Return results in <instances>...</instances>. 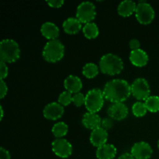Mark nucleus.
Here are the masks:
<instances>
[{
	"label": "nucleus",
	"mask_w": 159,
	"mask_h": 159,
	"mask_svg": "<svg viewBox=\"0 0 159 159\" xmlns=\"http://www.w3.org/2000/svg\"><path fill=\"white\" fill-rule=\"evenodd\" d=\"M102 93L106 100L112 103L124 102L131 95V86L124 79H113L106 83Z\"/></svg>",
	"instance_id": "1"
},
{
	"label": "nucleus",
	"mask_w": 159,
	"mask_h": 159,
	"mask_svg": "<svg viewBox=\"0 0 159 159\" xmlns=\"http://www.w3.org/2000/svg\"><path fill=\"white\" fill-rule=\"evenodd\" d=\"M99 70L108 75H116L124 69V62L118 55L114 54H105L99 60Z\"/></svg>",
	"instance_id": "2"
},
{
	"label": "nucleus",
	"mask_w": 159,
	"mask_h": 159,
	"mask_svg": "<svg viewBox=\"0 0 159 159\" xmlns=\"http://www.w3.org/2000/svg\"><path fill=\"white\" fill-rule=\"evenodd\" d=\"M20 57V46L12 39H4L0 43V58L5 63H14Z\"/></svg>",
	"instance_id": "3"
},
{
	"label": "nucleus",
	"mask_w": 159,
	"mask_h": 159,
	"mask_svg": "<svg viewBox=\"0 0 159 159\" xmlns=\"http://www.w3.org/2000/svg\"><path fill=\"white\" fill-rule=\"evenodd\" d=\"M65 51V46L59 40H49L43 47L42 55L48 62L56 63L63 58Z\"/></svg>",
	"instance_id": "4"
},
{
	"label": "nucleus",
	"mask_w": 159,
	"mask_h": 159,
	"mask_svg": "<svg viewBox=\"0 0 159 159\" xmlns=\"http://www.w3.org/2000/svg\"><path fill=\"white\" fill-rule=\"evenodd\" d=\"M104 98L102 90L99 89H93L85 95V106L87 111L97 113L102 110L104 105Z\"/></svg>",
	"instance_id": "5"
},
{
	"label": "nucleus",
	"mask_w": 159,
	"mask_h": 159,
	"mask_svg": "<svg viewBox=\"0 0 159 159\" xmlns=\"http://www.w3.org/2000/svg\"><path fill=\"white\" fill-rule=\"evenodd\" d=\"M135 16L140 23L148 25L152 23L155 19V12L153 7L146 1H140L137 4Z\"/></svg>",
	"instance_id": "6"
},
{
	"label": "nucleus",
	"mask_w": 159,
	"mask_h": 159,
	"mask_svg": "<svg viewBox=\"0 0 159 159\" xmlns=\"http://www.w3.org/2000/svg\"><path fill=\"white\" fill-rule=\"evenodd\" d=\"M96 6L91 2H82L76 9V18L82 23H92L96 18Z\"/></svg>",
	"instance_id": "7"
},
{
	"label": "nucleus",
	"mask_w": 159,
	"mask_h": 159,
	"mask_svg": "<svg viewBox=\"0 0 159 159\" xmlns=\"http://www.w3.org/2000/svg\"><path fill=\"white\" fill-rule=\"evenodd\" d=\"M131 94L138 101H145L151 94L148 82L144 78L135 79L131 84Z\"/></svg>",
	"instance_id": "8"
},
{
	"label": "nucleus",
	"mask_w": 159,
	"mask_h": 159,
	"mask_svg": "<svg viewBox=\"0 0 159 159\" xmlns=\"http://www.w3.org/2000/svg\"><path fill=\"white\" fill-rule=\"evenodd\" d=\"M52 151L57 157L67 158L72 154V146L68 140L65 138H57L51 144Z\"/></svg>",
	"instance_id": "9"
},
{
	"label": "nucleus",
	"mask_w": 159,
	"mask_h": 159,
	"mask_svg": "<svg viewBox=\"0 0 159 159\" xmlns=\"http://www.w3.org/2000/svg\"><path fill=\"white\" fill-rule=\"evenodd\" d=\"M130 154L135 159H149L153 154V150L148 143L140 141L134 144Z\"/></svg>",
	"instance_id": "10"
},
{
	"label": "nucleus",
	"mask_w": 159,
	"mask_h": 159,
	"mask_svg": "<svg viewBox=\"0 0 159 159\" xmlns=\"http://www.w3.org/2000/svg\"><path fill=\"white\" fill-rule=\"evenodd\" d=\"M128 108L124 102L113 103L107 109V114L109 117L114 120H123L128 115Z\"/></svg>",
	"instance_id": "11"
},
{
	"label": "nucleus",
	"mask_w": 159,
	"mask_h": 159,
	"mask_svg": "<svg viewBox=\"0 0 159 159\" xmlns=\"http://www.w3.org/2000/svg\"><path fill=\"white\" fill-rule=\"evenodd\" d=\"M64 112H65V110H64L63 106L61 105L59 102H54L48 104L44 107L43 110V114L47 120H57L63 116Z\"/></svg>",
	"instance_id": "12"
},
{
	"label": "nucleus",
	"mask_w": 159,
	"mask_h": 159,
	"mask_svg": "<svg viewBox=\"0 0 159 159\" xmlns=\"http://www.w3.org/2000/svg\"><path fill=\"white\" fill-rule=\"evenodd\" d=\"M82 123L85 128L94 130L101 127L102 120L97 113L87 112L82 116Z\"/></svg>",
	"instance_id": "13"
},
{
	"label": "nucleus",
	"mask_w": 159,
	"mask_h": 159,
	"mask_svg": "<svg viewBox=\"0 0 159 159\" xmlns=\"http://www.w3.org/2000/svg\"><path fill=\"white\" fill-rule=\"evenodd\" d=\"M107 140H108L107 130H104L102 127H99L93 130L90 134V142L97 148L107 144Z\"/></svg>",
	"instance_id": "14"
},
{
	"label": "nucleus",
	"mask_w": 159,
	"mask_h": 159,
	"mask_svg": "<svg viewBox=\"0 0 159 159\" xmlns=\"http://www.w3.org/2000/svg\"><path fill=\"white\" fill-rule=\"evenodd\" d=\"M40 32L45 38L49 40H57L60 35V30L58 26L51 22H46L43 23L40 27Z\"/></svg>",
	"instance_id": "15"
},
{
	"label": "nucleus",
	"mask_w": 159,
	"mask_h": 159,
	"mask_svg": "<svg viewBox=\"0 0 159 159\" xmlns=\"http://www.w3.org/2000/svg\"><path fill=\"white\" fill-rule=\"evenodd\" d=\"M148 55L142 49L132 51L130 53V61L132 65L136 67H144L148 62Z\"/></svg>",
	"instance_id": "16"
},
{
	"label": "nucleus",
	"mask_w": 159,
	"mask_h": 159,
	"mask_svg": "<svg viewBox=\"0 0 159 159\" xmlns=\"http://www.w3.org/2000/svg\"><path fill=\"white\" fill-rule=\"evenodd\" d=\"M64 86L66 91L69 92L71 94L72 93L75 94V93H80L82 88V82L78 76L71 75L65 79Z\"/></svg>",
	"instance_id": "17"
},
{
	"label": "nucleus",
	"mask_w": 159,
	"mask_h": 159,
	"mask_svg": "<svg viewBox=\"0 0 159 159\" xmlns=\"http://www.w3.org/2000/svg\"><path fill=\"white\" fill-rule=\"evenodd\" d=\"M64 31L68 34H76L82 29V24L76 17H69L63 22Z\"/></svg>",
	"instance_id": "18"
},
{
	"label": "nucleus",
	"mask_w": 159,
	"mask_h": 159,
	"mask_svg": "<svg viewBox=\"0 0 159 159\" xmlns=\"http://www.w3.org/2000/svg\"><path fill=\"white\" fill-rule=\"evenodd\" d=\"M117 150L111 144H106L98 148L96 155L98 159H113L116 157Z\"/></svg>",
	"instance_id": "19"
},
{
	"label": "nucleus",
	"mask_w": 159,
	"mask_h": 159,
	"mask_svg": "<svg viewBox=\"0 0 159 159\" xmlns=\"http://www.w3.org/2000/svg\"><path fill=\"white\" fill-rule=\"evenodd\" d=\"M137 4L131 0H124L121 2L117 8L118 14L123 17H128L135 12Z\"/></svg>",
	"instance_id": "20"
},
{
	"label": "nucleus",
	"mask_w": 159,
	"mask_h": 159,
	"mask_svg": "<svg viewBox=\"0 0 159 159\" xmlns=\"http://www.w3.org/2000/svg\"><path fill=\"white\" fill-rule=\"evenodd\" d=\"M84 36L87 39H95L99 36V30L97 25L95 23H89L84 25L82 28Z\"/></svg>",
	"instance_id": "21"
},
{
	"label": "nucleus",
	"mask_w": 159,
	"mask_h": 159,
	"mask_svg": "<svg viewBox=\"0 0 159 159\" xmlns=\"http://www.w3.org/2000/svg\"><path fill=\"white\" fill-rule=\"evenodd\" d=\"M51 131L57 139L62 138L68 134V127L65 122H58L53 126Z\"/></svg>",
	"instance_id": "22"
},
{
	"label": "nucleus",
	"mask_w": 159,
	"mask_h": 159,
	"mask_svg": "<svg viewBox=\"0 0 159 159\" xmlns=\"http://www.w3.org/2000/svg\"><path fill=\"white\" fill-rule=\"evenodd\" d=\"M99 67L94 63H87L82 68V75L87 79H93L99 74Z\"/></svg>",
	"instance_id": "23"
},
{
	"label": "nucleus",
	"mask_w": 159,
	"mask_h": 159,
	"mask_svg": "<svg viewBox=\"0 0 159 159\" xmlns=\"http://www.w3.org/2000/svg\"><path fill=\"white\" fill-rule=\"evenodd\" d=\"M148 111L157 113L159 111V96H151L144 101Z\"/></svg>",
	"instance_id": "24"
},
{
	"label": "nucleus",
	"mask_w": 159,
	"mask_h": 159,
	"mask_svg": "<svg viewBox=\"0 0 159 159\" xmlns=\"http://www.w3.org/2000/svg\"><path fill=\"white\" fill-rule=\"evenodd\" d=\"M148 110L144 102L138 101L132 107V113L136 117H142L147 113Z\"/></svg>",
	"instance_id": "25"
},
{
	"label": "nucleus",
	"mask_w": 159,
	"mask_h": 159,
	"mask_svg": "<svg viewBox=\"0 0 159 159\" xmlns=\"http://www.w3.org/2000/svg\"><path fill=\"white\" fill-rule=\"evenodd\" d=\"M73 95L68 91H64L59 95L58 102L63 107H67L72 102Z\"/></svg>",
	"instance_id": "26"
},
{
	"label": "nucleus",
	"mask_w": 159,
	"mask_h": 159,
	"mask_svg": "<svg viewBox=\"0 0 159 159\" xmlns=\"http://www.w3.org/2000/svg\"><path fill=\"white\" fill-rule=\"evenodd\" d=\"M72 102L75 107H80L82 105H85V96H84L83 93H78L73 95Z\"/></svg>",
	"instance_id": "27"
},
{
	"label": "nucleus",
	"mask_w": 159,
	"mask_h": 159,
	"mask_svg": "<svg viewBox=\"0 0 159 159\" xmlns=\"http://www.w3.org/2000/svg\"><path fill=\"white\" fill-rule=\"evenodd\" d=\"M113 120H112L111 118L107 117L104 118L103 120H102V123H101V127L102 129L106 130H108L110 129H111L113 126Z\"/></svg>",
	"instance_id": "28"
},
{
	"label": "nucleus",
	"mask_w": 159,
	"mask_h": 159,
	"mask_svg": "<svg viewBox=\"0 0 159 159\" xmlns=\"http://www.w3.org/2000/svg\"><path fill=\"white\" fill-rule=\"evenodd\" d=\"M8 73H9V69L5 62L1 61L0 62V78L1 80H4L8 76Z\"/></svg>",
	"instance_id": "29"
},
{
	"label": "nucleus",
	"mask_w": 159,
	"mask_h": 159,
	"mask_svg": "<svg viewBox=\"0 0 159 159\" xmlns=\"http://www.w3.org/2000/svg\"><path fill=\"white\" fill-rule=\"evenodd\" d=\"M8 92V87L4 80L0 81V98L3 99L6 96Z\"/></svg>",
	"instance_id": "30"
},
{
	"label": "nucleus",
	"mask_w": 159,
	"mask_h": 159,
	"mask_svg": "<svg viewBox=\"0 0 159 159\" xmlns=\"http://www.w3.org/2000/svg\"><path fill=\"white\" fill-rule=\"evenodd\" d=\"M65 2L63 0H51V1H47L48 6L52 8H61L64 5Z\"/></svg>",
	"instance_id": "31"
},
{
	"label": "nucleus",
	"mask_w": 159,
	"mask_h": 159,
	"mask_svg": "<svg viewBox=\"0 0 159 159\" xmlns=\"http://www.w3.org/2000/svg\"><path fill=\"white\" fill-rule=\"evenodd\" d=\"M140 46H141L140 41L138 40H137V39H132L129 42V47H130L131 51L140 49Z\"/></svg>",
	"instance_id": "32"
},
{
	"label": "nucleus",
	"mask_w": 159,
	"mask_h": 159,
	"mask_svg": "<svg viewBox=\"0 0 159 159\" xmlns=\"http://www.w3.org/2000/svg\"><path fill=\"white\" fill-rule=\"evenodd\" d=\"M0 159H11L10 153L4 148H0Z\"/></svg>",
	"instance_id": "33"
},
{
	"label": "nucleus",
	"mask_w": 159,
	"mask_h": 159,
	"mask_svg": "<svg viewBox=\"0 0 159 159\" xmlns=\"http://www.w3.org/2000/svg\"><path fill=\"white\" fill-rule=\"evenodd\" d=\"M118 159H135L130 153H124L121 155Z\"/></svg>",
	"instance_id": "34"
},
{
	"label": "nucleus",
	"mask_w": 159,
	"mask_h": 159,
	"mask_svg": "<svg viewBox=\"0 0 159 159\" xmlns=\"http://www.w3.org/2000/svg\"><path fill=\"white\" fill-rule=\"evenodd\" d=\"M0 110H1V112H0V113H1V116H0V120H2V118H3V115H4V110H3V108H2V107H0Z\"/></svg>",
	"instance_id": "35"
},
{
	"label": "nucleus",
	"mask_w": 159,
	"mask_h": 159,
	"mask_svg": "<svg viewBox=\"0 0 159 159\" xmlns=\"http://www.w3.org/2000/svg\"><path fill=\"white\" fill-rule=\"evenodd\" d=\"M158 149H159V140H158Z\"/></svg>",
	"instance_id": "36"
}]
</instances>
